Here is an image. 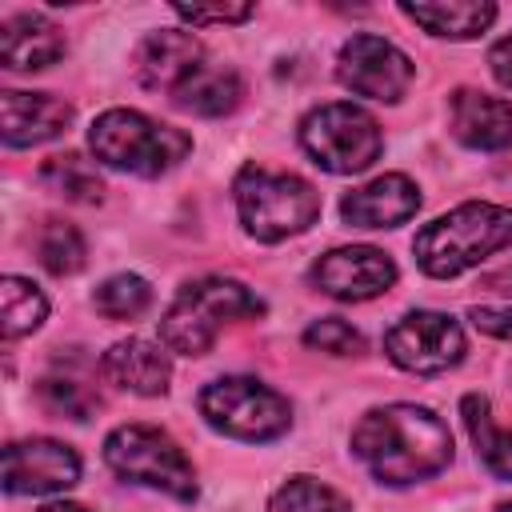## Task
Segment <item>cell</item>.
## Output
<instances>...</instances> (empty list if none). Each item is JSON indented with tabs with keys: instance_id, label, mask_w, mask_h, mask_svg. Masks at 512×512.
<instances>
[{
	"instance_id": "1",
	"label": "cell",
	"mask_w": 512,
	"mask_h": 512,
	"mask_svg": "<svg viewBox=\"0 0 512 512\" xmlns=\"http://www.w3.org/2000/svg\"><path fill=\"white\" fill-rule=\"evenodd\" d=\"M352 456L380 484L408 488L452 464V432L424 404H384L356 420Z\"/></svg>"
},
{
	"instance_id": "2",
	"label": "cell",
	"mask_w": 512,
	"mask_h": 512,
	"mask_svg": "<svg viewBox=\"0 0 512 512\" xmlns=\"http://www.w3.org/2000/svg\"><path fill=\"white\" fill-rule=\"evenodd\" d=\"M508 244H512V208L488 204V200H468V204L436 216L432 224H424L412 240V256L428 276L448 280V276L476 268L480 260H488L492 252H500Z\"/></svg>"
},
{
	"instance_id": "3",
	"label": "cell",
	"mask_w": 512,
	"mask_h": 512,
	"mask_svg": "<svg viewBox=\"0 0 512 512\" xmlns=\"http://www.w3.org/2000/svg\"><path fill=\"white\" fill-rule=\"evenodd\" d=\"M260 312H264V300L248 284L232 276H200V280H188L168 304L160 320V340L168 352L204 356L228 324Z\"/></svg>"
},
{
	"instance_id": "4",
	"label": "cell",
	"mask_w": 512,
	"mask_h": 512,
	"mask_svg": "<svg viewBox=\"0 0 512 512\" xmlns=\"http://www.w3.org/2000/svg\"><path fill=\"white\" fill-rule=\"evenodd\" d=\"M88 148L100 164L132 176H164L188 152L192 136L184 128L160 124L136 108H108L88 128Z\"/></svg>"
},
{
	"instance_id": "5",
	"label": "cell",
	"mask_w": 512,
	"mask_h": 512,
	"mask_svg": "<svg viewBox=\"0 0 512 512\" xmlns=\"http://www.w3.org/2000/svg\"><path fill=\"white\" fill-rule=\"evenodd\" d=\"M232 192L244 232L260 244H280L288 236L308 232L320 220V192L296 172H272L248 164L240 168Z\"/></svg>"
},
{
	"instance_id": "6",
	"label": "cell",
	"mask_w": 512,
	"mask_h": 512,
	"mask_svg": "<svg viewBox=\"0 0 512 512\" xmlns=\"http://www.w3.org/2000/svg\"><path fill=\"white\" fill-rule=\"evenodd\" d=\"M104 464L128 480V484H144L156 488L172 500L192 504L196 500V468L184 456V448L156 424H120L108 432L104 440Z\"/></svg>"
},
{
	"instance_id": "7",
	"label": "cell",
	"mask_w": 512,
	"mask_h": 512,
	"mask_svg": "<svg viewBox=\"0 0 512 512\" xmlns=\"http://www.w3.org/2000/svg\"><path fill=\"white\" fill-rule=\"evenodd\" d=\"M200 416L220 436L268 444L292 428V404L256 376H220L200 392Z\"/></svg>"
},
{
	"instance_id": "8",
	"label": "cell",
	"mask_w": 512,
	"mask_h": 512,
	"mask_svg": "<svg viewBox=\"0 0 512 512\" xmlns=\"http://www.w3.org/2000/svg\"><path fill=\"white\" fill-rule=\"evenodd\" d=\"M300 144L312 156V164H320L324 172L356 176L376 164L384 136L372 112L348 100H332V104L312 108L300 120Z\"/></svg>"
},
{
	"instance_id": "9",
	"label": "cell",
	"mask_w": 512,
	"mask_h": 512,
	"mask_svg": "<svg viewBox=\"0 0 512 512\" xmlns=\"http://www.w3.org/2000/svg\"><path fill=\"white\" fill-rule=\"evenodd\" d=\"M384 352L404 372L436 376V372H448L464 360L468 340H464V328L448 312L416 308V312H404L384 332Z\"/></svg>"
},
{
	"instance_id": "10",
	"label": "cell",
	"mask_w": 512,
	"mask_h": 512,
	"mask_svg": "<svg viewBox=\"0 0 512 512\" xmlns=\"http://www.w3.org/2000/svg\"><path fill=\"white\" fill-rule=\"evenodd\" d=\"M336 76L356 96H368V100H380V104H396L412 88L416 68L392 40L372 36V32H356V36H348L340 44Z\"/></svg>"
},
{
	"instance_id": "11",
	"label": "cell",
	"mask_w": 512,
	"mask_h": 512,
	"mask_svg": "<svg viewBox=\"0 0 512 512\" xmlns=\"http://www.w3.org/2000/svg\"><path fill=\"white\" fill-rule=\"evenodd\" d=\"M76 480H80V456L64 440L32 436V440H12L4 448L0 484L12 496H48L72 488Z\"/></svg>"
},
{
	"instance_id": "12",
	"label": "cell",
	"mask_w": 512,
	"mask_h": 512,
	"mask_svg": "<svg viewBox=\"0 0 512 512\" xmlns=\"http://www.w3.org/2000/svg\"><path fill=\"white\" fill-rule=\"evenodd\" d=\"M396 264L388 252L372 244H352V248H332L312 264V284L332 296V300H376L396 284Z\"/></svg>"
},
{
	"instance_id": "13",
	"label": "cell",
	"mask_w": 512,
	"mask_h": 512,
	"mask_svg": "<svg viewBox=\"0 0 512 512\" xmlns=\"http://www.w3.org/2000/svg\"><path fill=\"white\" fill-rule=\"evenodd\" d=\"M204 68V44L184 28L148 32L132 52V72L148 92L176 96Z\"/></svg>"
},
{
	"instance_id": "14",
	"label": "cell",
	"mask_w": 512,
	"mask_h": 512,
	"mask_svg": "<svg viewBox=\"0 0 512 512\" xmlns=\"http://www.w3.org/2000/svg\"><path fill=\"white\" fill-rule=\"evenodd\" d=\"M72 124V104L52 92H0V136L8 148H32L64 136Z\"/></svg>"
},
{
	"instance_id": "15",
	"label": "cell",
	"mask_w": 512,
	"mask_h": 512,
	"mask_svg": "<svg viewBox=\"0 0 512 512\" xmlns=\"http://www.w3.org/2000/svg\"><path fill=\"white\" fill-rule=\"evenodd\" d=\"M420 208V188L404 172H384L340 200V216L348 228H396L412 220Z\"/></svg>"
},
{
	"instance_id": "16",
	"label": "cell",
	"mask_w": 512,
	"mask_h": 512,
	"mask_svg": "<svg viewBox=\"0 0 512 512\" xmlns=\"http://www.w3.org/2000/svg\"><path fill=\"white\" fill-rule=\"evenodd\" d=\"M448 124H452V136L476 152L512 148V100L460 88L448 100Z\"/></svg>"
},
{
	"instance_id": "17",
	"label": "cell",
	"mask_w": 512,
	"mask_h": 512,
	"mask_svg": "<svg viewBox=\"0 0 512 512\" xmlns=\"http://www.w3.org/2000/svg\"><path fill=\"white\" fill-rule=\"evenodd\" d=\"M64 32L40 12H16L0 24V64L8 72H40L64 60Z\"/></svg>"
},
{
	"instance_id": "18",
	"label": "cell",
	"mask_w": 512,
	"mask_h": 512,
	"mask_svg": "<svg viewBox=\"0 0 512 512\" xmlns=\"http://www.w3.org/2000/svg\"><path fill=\"white\" fill-rule=\"evenodd\" d=\"M100 372L124 388V392H136V396H164L168 392V380H172V360H168V348L144 340V336H128V340H116L104 360H100Z\"/></svg>"
},
{
	"instance_id": "19",
	"label": "cell",
	"mask_w": 512,
	"mask_h": 512,
	"mask_svg": "<svg viewBox=\"0 0 512 512\" xmlns=\"http://www.w3.org/2000/svg\"><path fill=\"white\" fill-rule=\"evenodd\" d=\"M400 12L440 40H476L496 20V4L488 0H428V4H400Z\"/></svg>"
},
{
	"instance_id": "20",
	"label": "cell",
	"mask_w": 512,
	"mask_h": 512,
	"mask_svg": "<svg viewBox=\"0 0 512 512\" xmlns=\"http://www.w3.org/2000/svg\"><path fill=\"white\" fill-rule=\"evenodd\" d=\"M460 416H464V428H468V436H472V444H476L480 464H484L492 476L512 480V428H500V424L492 420L488 396L468 392V396L460 400Z\"/></svg>"
},
{
	"instance_id": "21",
	"label": "cell",
	"mask_w": 512,
	"mask_h": 512,
	"mask_svg": "<svg viewBox=\"0 0 512 512\" xmlns=\"http://www.w3.org/2000/svg\"><path fill=\"white\" fill-rule=\"evenodd\" d=\"M240 96H244V84H240L236 68H224V64L208 68V64H204V68L172 96V104L184 108V112H192V116H228V112L240 104Z\"/></svg>"
},
{
	"instance_id": "22",
	"label": "cell",
	"mask_w": 512,
	"mask_h": 512,
	"mask_svg": "<svg viewBox=\"0 0 512 512\" xmlns=\"http://www.w3.org/2000/svg\"><path fill=\"white\" fill-rule=\"evenodd\" d=\"M40 184L72 204H100L104 200V180L100 172L80 156V152H56L40 164Z\"/></svg>"
},
{
	"instance_id": "23",
	"label": "cell",
	"mask_w": 512,
	"mask_h": 512,
	"mask_svg": "<svg viewBox=\"0 0 512 512\" xmlns=\"http://www.w3.org/2000/svg\"><path fill=\"white\" fill-rule=\"evenodd\" d=\"M48 316V296L24 280V276H4L0 280V332L4 340H20L36 332Z\"/></svg>"
},
{
	"instance_id": "24",
	"label": "cell",
	"mask_w": 512,
	"mask_h": 512,
	"mask_svg": "<svg viewBox=\"0 0 512 512\" xmlns=\"http://www.w3.org/2000/svg\"><path fill=\"white\" fill-rule=\"evenodd\" d=\"M36 260L52 276H76L84 268V260H88V244H84V236H80L76 224L52 216L36 232Z\"/></svg>"
},
{
	"instance_id": "25",
	"label": "cell",
	"mask_w": 512,
	"mask_h": 512,
	"mask_svg": "<svg viewBox=\"0 0 512 512\" xmlns=\"http://www.w3.org/2000/svg\"><path fill=\"white\" fill-rule=\"evenodd\" d=\"M152 304V284L136 272H116L92 292V308L108 320H136Z\"/></svg>"
},
{
	"instance_id": "26",
	"label": "cell",
	"mask_w": 512,
	"mask_h": 512,
	"mask_svg": "<svg viewBox=\"0 0 512 512\" xmlns=\"http://www.w3.org/2000/svg\"><path fill=\"white\" fill-rule=\"evenodd\" d=\"M268 512H352V504L316 476H288L272 492Z\"/></svg>"
},
{
	"instance_id": "27",
	"label": "cell",
	"mask_w": 512,
	"mask_h": 512,
	"mask_svg": "<svg viewBox=\"0 0 512 512\" xmlns=\"http://www.w3.org/2000/svg\"><path fill=\"white\" fill-rule=\"evenodd\" d=\"M36 388H40V400H44L56 416H68V420H92V416L100 412V396H96L84 380H76V376H60V372H52V376H44Z\"/></svg>"
},
{
	"instance_id": "28",
	"label": "cell",
	"mask_w": 512,
	"mask_h": 512,
	"mask_svg": "<svg viewBox=\"0 0 512 512\" xmlns=\"http://www.w3.org/2000/svg\"><path fill=\"white\" fill-rule=\"evenodd\" d=\"M304 344L312 352H328V356H360L364 352V336L340 320V316H320L304 328Z\"/></svg>"
},
{
	"instance_id": "29",
	"label": "cell",
	"mask_w": 512,
	"mask_h": 512,
	"mask_svg": "<svg viewBox=\"0 0 512 512\" xmlns=\"http://www.w3.org/2000/svg\"><path fill=\"white\" fill-rule=\"evenodd\" d=\"M172 12H176L184 24L204 28V24H240V20H248L256 8H252V4H216V8H208V4H176Z\"/></svg>"
},
{
	"instance_id": "30",
	"label": "cell",
	"mask_w": 512,
	"mask_h": 512,
	"mask_svg": "<svg viewBox=\"0 0 512 512\" xmlns=\"http://www.w3.org/2000/svg\"><path fill=\"white\" fill-rule=\"evenodd\" d=\"M468 320L476 324V332L496 336V340H512V308H468Z\"/></svg>"
},
{
	"instance_id": "31",
	"label": "cell",
	"mask_w": 512,
	"mask_h": 512,
	"mask_svg": "<svg viewBox=\"0 0 512 512\" xmlns=\"http://www.w3.org/2000/svg\"><path fill=\"white\" fill-rule=\"evenodd\" d=\"M488 68H492V76H496L504 88H512V32H508L504 40L492 44V52H488Z\"/></svg>"
},
{
	"instance_id": "32",
	"label": "cell",
	"mask_w": 512,
	"mask_h": 512,
	"mask_svg": "<svg viewBox=\"0 0 512 512\" xmlns=\"http://www.w3.org/2000/svg\"><path fill=\"white\" fill-rule=\"evenodd\" d=\"M40 512H88L84 504H72V500H52V504H44Z\"/></svg>"
},
{
	"instance_id": "33",
	"label": "cell",
	"mask_w": 512,
	"mask_h": 512,
	"mask_svg": "<svg viewBox=\"0 0 512 512\" xmlns=\"http://www.w3.org/2000/svg\"><path fill=\"white\" fill-rule=\"evenodd\" d=\"M504 284H512V272H496V276H488V288L504 292Z\"/></svg>"
},
{
	"instance_id": "34",
	"label": "cell",
	"mask_w": 512,
	"mask_h": 512,
	"mask_svg": "<svg viewBox=\"0 0 512 512\" xmlns=\"http://www.w3.org/2000/svg\"><path fill=\"white\" fill-rule=\"evenodd\" d=\"M496 512H512V500H504V504H496Z\"/></svg>"
}]
</instances>
